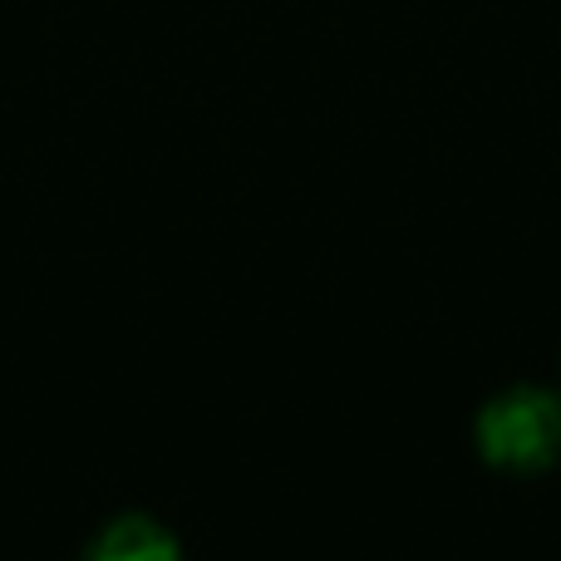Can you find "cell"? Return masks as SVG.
I'll use <instances>...</instances> for the list:
<instances>
[{
	"label": "cell",
	"instance_id": "2",
	"mask_svg": "<svg viewBox=\"0 0 561 561\" xmlns=\"http://www.w3.org/2000/svg\"><path fill=\"white\" fill-rule=\"evenodd\" d=\"M79 561H187V557L183 542L173 537V527H163L148 513H124L89 537Z\"/></svg>",
	"mask_w": 561,
	"mask_h": 561
},
{
	"label": "cell",
	"instance_id": "1",
	"mask_svg": "<svg viewBox=\"0 0 561 561\" xmlns=\"http://www.w3.org/2000/svg\"><path fill=\"white\" fill-rule=\"evenodd\" d=\"M473 454L493 473L537 478L561 463V389L503 385L473 414Z\"/></svg>",
	"mask_w": 561,
	"mask_h": 561
}]
</instances>
